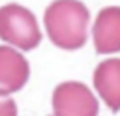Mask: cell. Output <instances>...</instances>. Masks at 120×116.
<instances>
[{"instance_id":"obj_3","label":"cell","mask_w":120,"mask_h":116,"mask_svg":"<svg viewBox=\"0 0 120 116\" xmlns=\"http://www.w3.org/2000/svg\"><path fill=\"white\" fill-rule=\"evenodd\" d=\"M99 105L90 88L77 80L62 82L52 92L54 116H98Z\"/></svg>"},{"instance_id":"obj_5","label":"cell","mask_w":120,"mask_h":116,"mask_svg":"<svg viewBox=\"0 0 120 116\" xmlns=\"http://www.w3.org/2000/svg\"><path fill=\"white\" fill-rule=\"evenodd\" d=\"M92 36L98 54L120 52V7H103L96 17Z\"/></svg>"},{"instance_id":"obj_1","label":"cell","mask_w":120,"mask_h":116,"mask_svg":"<svg viewBox=\"0 0 120 116\" xmlns=\"http://www.w3.org/2000/svg\"><path fill=\"white\" fill-rule=\"evenodd\" d=\"M43 22L49 39L56 47L75 51L86 43L90 11L79 0H54L47 6Z\"/></svg>"},{"instance_id":"obj_2","label":"cell","mask_w":120,"mask_h":116,"mask_svg":"<svg viewBox=\"0 0 120 116\" xmlns=\"http://www.w3.org/2000/svg\"><path fill=\"white\" fill-rule=\"evenodd\" d=\"M0 39L21 51H32L41 43V30L30 9L19 4L0 7Z\"/></svg>"},{"instance_id":"obj_7","label":"cell","mask_w":120,"mask_h":116,"mask_svg":"<svg viewBox=\"0 0 120 116\" xmlns=\"http://www.w3.org/2000/svg\"><path fill=\"white\" fill-rule=\"evenodd\" d=\"M0 116H17V103L13 99H0Z\"/></svg>"},{"instance_id":"obj_6","label":"cell","mask_w":120,"mask_h":116,"mask_svg":"<svg viewBox=\"0 0 120 116\" xmlns=\"http://www.w3.org/2000/svg\"><path fill=\"white\" fill-rule=\"evenodd\" d=\"M94 86L105 105L112 110H120V58L103 60L94 71Z\"/></svg>"},{"instance_id":"obj_4","label":"cell","mask_w":120,"mask_h":116,"mask_svg":"<svg viewBox=\"0 0 120 116\" xmlns=\"http://www.w3.org/2000/svg\"><path fill=\"white\" fill-rule=\"evenodd\" d=\"M30 77L28 60L9 45H0V97L19 92Z\"/></svg>"}]
</instances>
